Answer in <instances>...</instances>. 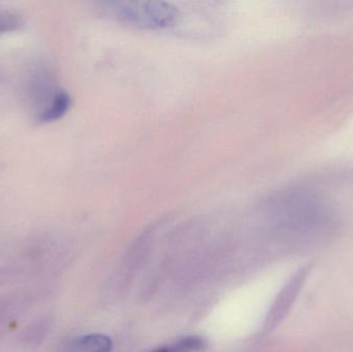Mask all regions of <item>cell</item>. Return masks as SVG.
<instances>
[{"label":"cell","mask_w":353,"mask_h":352,"mask_svg":"<svg viewBox=\"0 0 353 352\" xmlns=\"http://www.w3.org/2000/svg\"><path fill=\"white\" fill-rule=\"evenodd\" d=\"M24 26V19L17 12L0 10V33L18 30Z\"/></svg>","instance_id":"ba28073f"},{"label":"cell","mask_w":353,"mask_h":352,"mask_svg":"<svg viewBox=\"0 0 353 352\" xmlns=\"http://www.w3.org/2000/svg\"><path fill=\"white\" fill-rule=\"evenodd\" d=\"M311 268H312L311 265L303 266L282 289L279 297L276 300L275 304L270 312L269 318H268V328H275L283 320L286 313L290 311V307L294 303V300L298 297L305 281L310 274Z\"/></svg>","instance_id":"7a4b0ae2"},{"label":"cell","mask_w":353,"mask_h":352,"mask_svg":"<svg viewBox=\"0 0 353 352\" xmlns=\"http://www.w3.org/2000/svg\"><path fill=\"white\" fill-rule=\"evenodd\" d=\"M72 105V99L66 91L58 90L51 96V101L48 103L43 112L39 114V121L51 122L61 118Z\"/></svg>","instance_id":"5b68a950"},{"label":"cell","mask_w":353,"mask_h":352,"mask_svg":"<svg viewBox=\"0 0 353 352\" xmlns=\"http://www.w3.org/2000/svg\"><path fill=\"white\" fill-rule=\"evenodd\" d=\"M113 342L101 334H89L78 337L65 343L62 352H112Z\"/></svg>","instance_id":"277c9868"},{"label":"cell","mask_w":353,"mask_h":352,"mask_svg":"<svg viewBox=\"0 0 353 352\" xmlns=\"http://www.w3.org/2000/svg\"><path fill=\"white\" fill-rule=\"evenodd\" d=\"M103 14L130 26L163 29L173 26L180 18L173 4L165 1H108L101 4Z\"/></svg>","instance_id":"6da1fadb"},{"label":"cell","mask_w":353,"mask_h":352,"mask_svg":"<svg viewBox=\"0 0 353 352\" xmlns=\"http://www.w3.org/2000/svg\"><path fill=\"white\" fill-rule=\"evenodd\" d=\"M31 293L23 291L0 296V341L12 322L34 303V296Z\"/></svg>","instance_id":"3957f363"},{"label":"cell","mask_w":353,"mask_h":352,"mask_svg":"<svg viewBox=\"0 0 353 352\" xmlns=\"http://www.w3.org/2000/svg\"><path fill=\"white\" fill-rule=\"evenodd\" d=\"M48 324L43 320H37L31 324L22 334V341L25 344H37L41 342L46 333H47Z\"/></svg>","instance_id":"52a82bcc"},{"label":"cell","mask_w":353,"mask_h":352,"mask_svg":"<svg viewBox=\"0 0 353 352\" xmlns=\"http://www.w3.org/2000/svg\"><path fill=\"white\" fill-rule=\"evenodd\" d=\"M205 344V341L199 337L189 336L180 339L174 344L159 347L150 352H195L203 349Z\"/></svg>","instance_id":"8992f818"}]
</instances>
